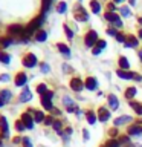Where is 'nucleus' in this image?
<instances>
[{"label":"nucleus","mask_w":142,"mask_h":147,"mask_svg":"<svg viewBox=\"0 0 142 147\" xmlns=\"http://www.w3.org/2000/svg\"><path fill=\"white\" fill-rule=\"evenodd\" d=\"M107 34L109 35H118V32H116V29H107Z\"/></svg>","instance_id":"a19ab883"},{"label":"nucleus","mask_w":142,"mask_h":147,"mask_svg":"<svg viewBox=\"0 0 142 147\" xmlns=\"http://www.w3.org/2000/svg\"><path fill=\"white\" fill-rule=\"evenodd\" d=\"M141 133H142V127H139V126L128 127V135H141Z\"/></svg>","instance_id":"dca6fc26"},{"label":"nucleus","mask_w":142,"mask_h":147,"mask_svg":"<svg viewBox=\"0 0 142 147\" xmlns=\"http://www.w3.org/2000/svg\"><path fill=\"white\" fill-rule=\"evenodd\" d=\"M32 98V94L29 92V89H27V87H25V89H23V92L20 94V101H29Z\"/></svg>","instance_id":"ddd939ff"},{"label":"nucleus","mask_w":142,"mask_h":147,"mask_svg":"<svg viewBox=\"0 0 142 147\" xmlns=\"http://www.w3.org/2000/svg\"><path fill=\"white\" fill-rule=\"evenodd\" d=\"M90 6H92V11H93L95 14H98L101 11V5L96 2V0H92V3H90Z\"/></svg>","instance_id":"393cba45"},{"label":"nucleus","mask_w":142,"mask_h":147,"mask_svg":"<svg viewBox=\"0 0 142 147\" xmlns=\"http://www.w3.org/2000/svg\"><path fill=\"white\" fill-rule=\"evenodd\" d=\"M118 41H121V43H125V37H124L122 34H118Z\"/></svg>","instance_id":"ea45409f"},{"label":"nucleus","mask_w":142,"mask_h":147,"mask_svg":"<svg viewBox=\"0 0 142 147\" xmlns=\"http://www.w3.org/2000/svg\"><path fill=\"white\" fill-rule=\"evenodd\" d=\"M9 43H11V40H3V41H2V45H3V46H8Z\"/></svg>","instance_id":"de8ad7c7"},{"label":"nucleus","mask_w":142,"mask_h":147,"mask_svg":"<svg viewBox=\"0 0 142 147\" xmlns=\"http://www.w3.org/2000/svg\"><path fill=\"white\" fill-rule=\"evenodd\" d=\"M96 45H98V46H96L98 49H104V48H105V45H107V43H105L104 40H101V41L98 40V43H96Z\"/></svg>","instance_id":"58836bf2"},{"label":"nucleus","mask_w":142,"mask_h":147,"mask_svg":"<svg viewBox=\"0 0 142 147\" xmlns=\"http://www.w3.org/2000/svg\"><path fill=\"white\" fill-rule=\"evenodd\" d=\"M109 11H115V5L113 3H109Z\"/></svg>","instance_id":"49530a36"},{"label":"nucleus","mask_w":142,"mask_h":147,"mask_svg":"<svg viewBox=\"0 0 142 147\" xmlns=\"http://www.w3.org/2000/svg\"><path fill=\"white\" fill-rule=\"evenodd\" d=\"M133 80H137V81H141V80H142V77H141V75H137V74H133Z\"/></svg>","instance_id":"c03bdc74"},{"label":"nucleus","mask_w":142,"mask_h":147,"mask_svg":"<svg viewBox=\"0 0 142 147\" xmlns=\"http://www.w3.org/2000/svg\"><path fill=\"white\" fill-rule=\"evenodd\" d=\"M57 48H58L60 51H61V52H63L64 55H66V57H69V55H70V51H69V48H67L66 45H63V43H58V45H57Z\"/></svg>","instance_id":"4be33fe9"},{"label":"nucleus","mask_w":142,"mask_h":147,"mask_svg":"<svg viewBox=\"0 0 142 147\" xmlns=\"http://www.w3.org/2000/svg\"><path fill=\"white\" fill-rule=\"evenodd\" d=\"M84 140H89V132L84 130Z\"/></svg>","instance_id":"09e8293b"},{"label":"nucleus","mask_w":142,"mask_h":147,"mask_svg":"<svg viewBox=\"0 0 142 147\" xmlns=\"http://www.w3.org/2000/svg\"><path fill=\"white\" fill-rule=\"evenodd\" d=\"M70 87L73 90H76V92H80L82 89V81L80 80V78H73V80L70 81Z\"/></svg>","instance_id":"9d476101"},{"label":"nucleus","mask_w":142,"mask_h":147,"mask_svg":"<svg viewBox=\"0 0 142 147\" xmlns=\"http://www.w3.org/2000/svg\"><path fill=\"white\" fill-rule=\"evenodd\" d=\"M64 31H66V35H67V38H69V40H72V37H73V32H72L70 29H69V26H66V25H64Z\"/></svg>","instance_id":"473e14b6"},{"label":"nucleus","mask_w":142,"mask_h":147,"mask_svg":"<svg viewBox=\"0 0 142 147\" xmlns=\"http://www.w3.org/2000/svg\"><path fill=\"white\" fill-rule=\"evenodd\" d=\"M139 37H141V38H142V29L139 31Z\"/></svg>","instance_id":"5fc2aeb1"},{"label":"nucleus","mask_w":142,"mask_h":147,"mask_svg":"<svg viewBox=\"0 0 142 147\" xmlns=\"http://www.w3.org/2000/svg\"><path fill=\"white\" fill-rule=\"evenodd\" d=\"M105 18L110 22V23H113L116 28H122V22L119 20V17L116 16V14H113V12H107L105 14Z\"/></svg>","instance_id":"39448f33"},{"label":"nucleus","mask_w":142,"mask_h":147,"mask_svg":"<svg viewBox=\"0 0 142 147\" xmlns=\"http://www.w3.org/2000/svg\"><path fill=\"white\" fill-rule=\"evenodd\" d=\"M44 123L48 124V126H50V124H54V121H52V118H50V117H48V118H44Z\"/></svg>","instance_id":"79ce46f5"},{"label":"nucleus","mask_w":142,"mask_h":147,"mask_svg":"<svg viewBox=\"0 0 142 147\" xmlns=\"http://www.w3.org/2000/svg\"><path fill=\"white\" fill-rule=\"evenodd\" d=\"M119 66L122 67V71H124V69L127 71V69L130 67V64H128V60H127L125 57H121V58H119Z\"/></svg>","instance_id":"b1692460"},{"label":"nucleus","mask_w":142,"mask_h":147,"mask_svg":"<svg viewBox=\"0 0 142 147\" xmlns=\"http://www.w3.org/2000/svg\"><path fill=\"white\" fill-rule=\"evenodd\" d=\"M26 81H27V77H26V74H23V72H20L15 78V84L17 86H25Z\"/></svg>","instance_id":"9b49d317"},{"label":"nucleus","mask_w":142,"mask_h":147,"mask_svg":"<svg viewBox=\"0 0 142 147\" xmlns=\"http://www.w3.org/2000/svg\"><path fill=\"white\" fill-rule=\"evenodd\" d=\"M118 75H119V78H124V80H130V78H133V74L127 72V71H122V69L118 71Z\"/></svg>","instance_id":"aec40b11"},{"label":"nucleus","mask_w":142,"mask_h":147,"mask_svg":"<svg viewBox=\"0 0 142 147\" xmlns=\"http://www.w3.org/2000/svg\"><path fill=\"white\" fill-rule=\"evenodd\" d=\"M137 46V38L135 37H128V40H125V48H136Z\"/></svg>","instance_id":"f3484780"},{"label":"nucleus","mask_w":142,"mask_h":147,"mask_svg":"<svg viewBox=\"0 0 142 147\" xmlns=\"http://www.w3.org/2000/svg\"><path fill=\"white\" fill-rule=\"evenodd\" d=\"M52 126H54V129H55V130H61V123H60V121H54V124H52Z\"/></svg>","instance_id":"e433bc0d"},{"label":"nucleus","mask_w":142,"mask_h":147,"mask_svg":"<svg viewBox=\"0 0 142 147\" xmlns=\"http://www.w3.org/2000/svg\"><path fill=\"white\" fill-rule=\"evenodd\" d=\"M66 9H67V5H66V2H60L58 8H57L58 14H64V12H66Z\"/></svg>","instance_id":"c85d7f7f"},{"label":"nucleus","mask_w":142,"mask_h":147,"mask_svg":"<svg viewBox=\"0 0 142 147\" xmlns=\"http://www.w3.org/2000/svg\"><path fill=\"white\" fill-rule=\"evenodd\" d=\"M35 38L38 41H44L46 38H48V34H46V31H38V32H37V35H35Z\"/></svg>","instance_id":"a878e982"},{"label":"nucleus","mask_w":142,"mask_h":147,"mask_svg":"<svg viewBox=\"0 0 142 147\" xmlns=\"http://www.w3.org/2000/svg\"><path fill=\"white\" fill-rule=\"evenodd\" d=\"M139 57H141V60H142V51H139Z\"/></svg>","instance_id":"864d4df0"},{"label":"nucleus","mask_w":142,"mask_h":147,"mask_svg":"<svg viewBox=\"0 0 142 147\" xmlns=\"http://www.w3.org/2000/svg\"><path fill=\"white\" fill-rule=\"evenodd\" d=\"M8 31H9V34L17 35V34H21V32H23V28L20 25H11L8 28Z\"/></svg>","instance_id":"f8f14e48"},{"label":"nucleus","mask_w":142,"mask_h":147,"mask_svg":"<svg viewBox=\"0 0 142 147\" xmlns=\"http://www.w3.org/2000/svg\"><path fill=\"white\" fill-rule=\"evenodd\" d=\"M121 14H122L124 17H128V16H130V9L124 6V8H121Z\"/></svg>","instance_id":"f704fd0d"},{"label":"nucleus","mask_w":142,"mask_h":147,"mask_svg":"<svg viewBox=\"0 0 142 147\" xmlns=\"http://www.w3.org/2000/svg\"><path fill=\"white\" fill-rule=\"evenodd\" d=\"M41 71H43V72H48V71H49V66H48V64H41Z\"/></svg>","instance_id":"37998d69"},{"label":"nucleus","mask_w":142,"mask_h":147,"mask_svg":"<svg viewBox=\"0 0 142 147\" xmlns=\"http://www.w3.org/2000/svg\"><path fill=\"white\" fill-rule=\"evenodd\" d=\"M98 118L101 119V121H107V119L110 118V112L105 107H101L98 110Z\"/></svg>","instance_id":"6e6552de"},{"label":"nucleus","mask_w":142,"mask_h":147,"mask_svg":"<svg viewBox=\"0 0 142 147\" xmlns=\"http://www.w3.org/2000/svg\"><path fill=\"white\" fill-rule=\"evenodd\" d=\"M131 121V117H119L115 119V126H121L124 123H130Z\"/></svg>","instance_id":"a211bd4d"},{"label":"nucleus","mask_w":142,"mask_h":147,"mask_svg":"<svg viewBox=\"0 0 142 147\" xmlns=\"http://www.w3.org/2000/svg\"><path fill=\"white\" fill-rule=\"evenodd\" d=\"M23 64H25L26 67H34L37 64V57L34 54H27L25 58H23Z\"/></svg>","instance_id":"423d86ee"},{"label":"nucleus","mask_w":142,"mask_h":147,"mask_svg":"<svg viewBox=\"0 0 142 147\" xmlns=\"http://www.w3.org/2000/svg\"><path fill=\"white\" fill-rule=\"evenodd\" d=\"M136 87H128V89H127V92H125V98H128V100H131L133 98V96H135L136 95Z\"/></svg>","instance_id":"5701e85b"},{"label":"nucleus","mask_w":142,"mask_h":147,"mask_svg":"<svg viewBox=\"0 0 142 147\" xmlns=\"http://www.w3.org/2000/svg\"><path fill=\"white\" fill-rule=\"evenodd\" d=\"M86 87H87L89 90H95L96 87H98V83H96V80H95L93 77H89V78L86 80Z\"/></svg>","instance_id":"1a4fd4ad"},{"label":"nucleus","mask_w":142,"mask_h":147,"mask_svg":"<svg viewBox=\"0 0 142 147\" xmlns=\"http://www.w3.org/2000/svg\"><path fill=\"white\" fill-rule=\"evenodd\" d=\"M113 2H116V3H121V2H124V0H113Z\"/></svg>","instance_id":"3c124183"},{"label":"nucleus","mask_w":142,"mask_h":147,"mask_svg":"<svg viewBox=\"0 0 142 147\" xmlns=\"http://www.w3.org/2000/svg\"><path fill=\"white\" fill-rule=\"evenodd\" d=\"M105 147H119V142L115 141V140H110L107 144H105Z\"/></svg>","instance_id":"2f4dec72"},{"label":"nucleus","mask_w":142,"mask_h":147,"mask_svg":"<svg viewBox=\"0 0 142 147\" xmlns=\"http://www.w3.org/2000/svg\"><path fill=\"white\" fill-rule=\"evenodd\" d=\"M109 104H110V107H112L113 110H115V109H118V106H119L118 98H116L115 95H109Z\"/></svg>","instance_id":"2eb2a0df"},{"label":"nucleus","mask_w":142,"mask_h":147,"mask_svg":"<svg viewBox=\"0 0 142 147\" xmlns=\"http://www.w3.org/2000/svg\"><path fill=\"white\" fill-rule=\"evenodd\" d=\"M37 92L41 94V95H44L46 92H48V87H46V84H40L38 87H37Z\"/></svg>","instance_id":"7c9ffc66"},{"label":"nucleus","mask_w":142,"mask_h":147,"mask_svg":"<svg viewBox=\"0 0 142 147\" xmlns=\"http://www.w3.org/2000/svg\"><path fill=\"white\" fill-rule=\"evenodd\" d=\"M0 98H2L3 101H9L11 100V92L9 90H2L0 92Z\"/></svg>","instance_id":"bb28decb"},{"label":"nucleus","mask_w":142,"mask_h":147,"mask_svg":"<svg viewBox=\"0 0 142 147\" xmlns=\"http://www.w3.org/2000/svg\"><path fill=\"white\" fill-rule=\"evenodd\" d=\"M87 12H86V9L81 6V5H76L75 6V20L78 22H86L87 20Z\"/></svg>","instance_id":"f257e3e1"},{"label":"nucleus","mask_w":142,"mask_h":147,"mask_svg":"<svg viewBox=\"0 0 142 147\" xmlns=\"http://www.w3.org/2000/svg\"><path fill=\"white\" fill-rule=\"evenodd\" d=\"M52 96H54V94L50 90H48L46 94L41 96V104H43V107L44 109H48V110H52Z\"/></svg>","instance_id":"f03ea898"},{"label":"nucleus","mask_w":142,"mask_h":147,"mask_svg":"<svg viewBox=\"0 0 142 147\" xmlns=\"http://www.w3.org/2000/svg\"><path fill=\"white\" fill-rule=\"evenodd\" d=\"M49 6H50V0H43V11L44 12L49 9Z\"/></svg>","instance_id":"c9c22d12"},{"label":"nucleus","mask_w":142,"mask_h":147,"mask_svg":"<svg viewBox=\"0 0 142 147\" xmlns=\"http://www.w3.org/2000/svg\"><path fill=\"white\" fill-rule=\"evenodd\" d=\"M32 113H34V119L37 123H41L44 119V115H43V112H40V110H31Z\"/></svg>","instance_id":"6ab92c4d"},{"label":"nucleus","mask_w":142,"mask_h":147,"mask_svg":"<svg viewBox=\"0 0 142 147\" xmlns=\"http://www.w3.org/2000/svg\"><path fill=\"white\" fill-rule=\"evenodd\" d=\"M43 23V16L41 17H37L35 20H32L31 23H29V26H27V29H26V35H29V34H32L34 31H37L40 28V25Z\"/></svg>","instance_id":"7ed1b4c3"},{"label":"nucleus","mask_w":142,"mask_h":147,"mask_svg":"<svg viewBox=\"0 0 142 147\" xmlns=\"http://www.w3.org/2000/svg\"><path fill=\"white\" fill-rule=\"evenodd\" d=\"M130 106H131V107L135 109V110H136V112L139 113V115H142V104H139V103H135V101H131Z\"/></svg>","instance_id":"cd10ccee"},{"label":"nucleus","mask_w":142,"mask_h":147,"mask_svg":"<svg viewBox=\"0 0 142 147\" xmlns=\"http://www.w3.org/2000/svg\"><path fill=\"white\" fill-rule=\"evenodd\" d=\"M21 123L25 124V127H27V129H32V127H34V119L31 118L29 113H23V115H21Z\"/></svg>","instance_id":"0eeeda50"},{"label":"nucleus","mask_w":142,"mask_h":147,"mask_svg":"<svg viewBox=\"0 0 142 147\" xmlns=\"http://www.w3.org/2000/svg\"><path fill=\"white\" fill-rule=\"evenodd\" d=\"M0 61H2L3 64H9V61H11V57H9L8 54H5L3 51H0Z\"/></svg>","instance_id":"412c9836"},{"label":"nucleus","mask_w":142,"mask_h":147,"mask_svg":"<svg viewBox=\"0 0 142 147\" xmlns=\"http://www.w3.org/2000/svg\"><path fill=\"white\" fill-rule=\"evenodd\" d=\"M130 3H131V5H135V3H136V0H130Z\"/></svg>","instance_id":"603ef678"},{"label":"nucleus","mask_w":142,"mask_h":147,"mask_svg":"<svg viewBox=\"0 0 142 147\" xmlns=\"http://www.w3.org/2000/svg\"><path fill=\"white\" fill-rule=\"evenodd\" d=\"M86 45L89 46V48H92L95 43H98V34H96L95 31H89L87 32V35H86Z\"/></svg>","instance_id":"20e7f679"},{"label":"nucleus","mask_w":142,"mask_h":147,"mask_svg":"<svg viewBox=\"0 0 142 147\" xmlns=\"http://www.w3.org/2000/svg\"><path fill=\"white\" fill-rule=\"evenodd\" d=\"M15 129H17L18 132H23V130H25V126H23L21 121H17V123H15Z\"/></svg>","instance_id":"72a5a7b5"},{"label":"nucleus","mask_w":142,"mask_h":147,"mask_svg":"<svg viewBox=\"0 0 142 147\" xmlns=\"http://www.w3.org/2000/svg\"><path fill=\"white\" fill-rule=\"evenodd\" d=\"M0 129L3 132V136H8V123L5 117H0Z\"/></svg>","instance_id":"4468645a"},{"label":"nucleus","mask_w":142,"mask_h":147,"mask_svg":"<svg viewBox=\"0 0 142 147\" xmlns=\"http://www.w3.org/2000/svg\"><path fill=\"white\" fill-rule=\"evenodd\" d=\"M3 103H5V101H3L2 98H0V107H2V106H3Z\"/></svg>","instance_id":"8fccbe9b"},{"label":"nucleus","mask_w":142,"mask_h":147,"mask_svg":"<svg viewBox=\"0 0 142 147\" xmlns=\"http://www.w3.org/2000/svg\"><path fill=\"white\" fill-rule=\"evenodd\" d=\"M0 80H2V81H9V77L8 75H2V77H0Z\"/></svg>","instance_id":"a18cd8bd"},{"label":"nucleus","mask_w":142,"mask_h":147,"mask_svg":"<svg viewBox=\"0 0 142 147\" xmlns=\"http://www.w3.org/2000/svg\"><path fill=\"white\" fill-rule=\"evenodd\" d=\"M23 146L25 147H32V144H31V141H29V138H23Z\"/></svg>","instance_id":"4c0bfd02"},{"label":"nucleus","mask_w":142,"mask_h":147,"mask_svg":"<svg viewBox=\"0 0 142 147\" xmlns=\"http://www.w3.org/2000/svg\"><path fill=\"white\" fill-rule=\"evenodd\" d=\"M87 121H89V124H95L96 117H95L93 112H89V113H87Z\"/></svg>","instance_id":"c756f323"}]
</instances>
